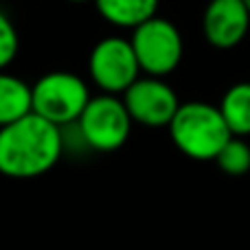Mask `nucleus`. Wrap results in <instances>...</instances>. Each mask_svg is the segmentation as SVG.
Returning <instances> with one entry per match:
<instances>
[{"label":"nucleus","instance_id":"13","mask_svg":"<svg viewBox=\"0 0 250 250\" xmlns=\"http://www.w3.org/2000/svg\"><path fill=\"white\" fill-rule=\"evenodd\" d=\"M18 51H20V38L16 24L7 13L0 11V70H7V66L13 64Z\"/></svg>","mask_w":250,"mask_h":250},{"label":"nucleus","instance_id":"5","mask_svg":"<svg viewBox=\"0 0 250 250\" xmlns=\"http://www.w3.org/2000/svg\"><path fill=\"white\" fill-rule=\"evenodd\" d=\"M75 125L88 149L117 151L127 143L134 121L123 104V97L101 92L92 97Z\"/></svg>","mask_w":250,"mask_h":250},{"label":"nucleus","instance_id":"15","mask_svg":"<svg viewBox=\"0 0 250 250\" xmlns=\"http://www.w3.org/2000/svg\"><path fill=\"white\" fill-rule=\"evenodd\" d=\"M244 2H246V7H248V11H250V0H244Z\"/></svg>","mask_w":250,"mask_h":250},{"label":"nucleus","instance_id":"12","mask_svg":"<svg viewBox=\"0 0 250 250\" xmlns=\"http://www.w3.org/2000/svg\"><path fill=\"white\" fill-rule=\"evenodd\" d=\"M215 163L229 176H244L250 171V145L244 138L233 136L217 154Z\"/></svg>","mask_w":250,"mask_h":250},{"label":"nucleus","instance_id":"10","mask_svg":"<svg viewBox=\"0 0 250 250\" xmlns=\"http://www.w3.org/2000/svg\"><path fill=\"white\" fill-rule=\"evenodd\" d=\"M33 112V88L24 79L0 70V127L20 121Z\"/></svg>","mask_w":250,"mask_h":250},{"label":"nucleus","instance_id":"3","mask_svg":"<svg viewBox=\"0 0 250 250\" xmlns=\"http://www.w3.org/2000/svg\"><path fill=\"white\" fill-rule=\"evenodd\" d=\"M33 112L57 127L77 123L90 104L88 83L68 70H53L33 83Z\"/></svg>","mask_w":250,"mask_h":250},{"label":"nucleus","instance_id":"11","mask_svg":"<svg viewBox=\"0 0 250 250\" xmlns=\"http://www.w3.org/2000/svg\"><path fill=\"white\" fill-rule=\"evenodd\" d=\"M220 112L233 136H250V82H239L224 92Z\"/></svg>","mask_w":250,"mask_h":250},{"label":"nucleus","instance_id":"6","mask_svg":"<svg viewBox=\"0 0 250 250\" xmlns=\"http://www.w3.org/2000/svg\"><path fill=\"white\" fill-rule=\"evenodd\" d=\"M88 77L101 92L123 97V92L143 77L129 38L110 35L99 40L88 55Z\"/></svg>","mask_w":250,"mask_h":250},{"label":"nucleus","instance_id":"8","mask_svg":"<svg viewBox=\"0 0 250 250\" xmlns=\"http://www.w3.org/2000/svg\"><path fill=\"white\" fill-rule=\"evenodd\" d=\"M250 11L244 0H211L202 16V33L215 48H233L246 38Z\"/></svg>","mask_w":250,"mask_h":250},{"label":"nucleus","instance_id":"14","mask_svg":"<svg viewBox=\"0 0 250 250\" xmlns=\"http://www.w3.org/2000/svg\"><path fill=\"white\" fill-rule=\"evenodd\" d=\"M66 2H73V4H86V2H95V0H66Z\"/></svg>","mask_w":250,"mask_h":250},{"label":"nucleus","instance_id":"9","mask_svg":"<svg viewBox=\"0 0 250 250\" xmlns=\"http://www.w3.org/2000/svg\"><path fill=\"white\" fill-rule=\"evenodd\" d=\"M160 0H95L99 16L117 29H129L145 24L156 18Z\"/></svg>","mask_w":250,"mask_h":250},{"label":"nucleus","instance_id":"1","mask_svg":"<svg viewBox=\"0 0 250 250\" xmlns=\"http://www.w3.org/2000/svg\"><path fill=\"white\" fill-rule=\"evenodd\" d=\"M64 132L35 112L0 127V173L29 180L48 173L62 158Z\"/></svg>","mask_w":250,"mask_h":250},{"label":"nucleus","instance_id":"2","mask_svg":"<svg viewBox=\"0 0 250 250\" xmlns=\"http://www.w3.org/2000/svg\"><path fill=\"white\" fill-rule=\"evenodd\" d=\"M167 129L178 151L193 160H215L233 138L220 105H211L207 101L182 104Z\"/></svg>","mask_w":250,"mask_h":250},{"label":"nucleus","instance_id":"7","mask_svg":"<svg viewBox=\"0 0 250 250\" xmlns=\"http://www.w3.org/2000/svg\"><path fill=\"white\" fill-rule=\"evenodd\" d=\"M123 104L132 121L143 127H169L182 105L176 90L165 79L147 75L123 92Z\"/></svg>","mask_w":250,"mask_h":250},{"label":"nucleus","instance_id":"4","mask_svg":"<svg viewBox=\"0 0 250 250\" xmlns=\"http://www.w3.org/2000/svg\"><path fill=\"white\" fill-rule=\"evenodd\" d=\"M129 42L136 53L138 66L147 77L165 79L180 66L182 55H185L180 29L171 20L160 16L136 26L129 35Z\"/></svg>","mask_w":250,"mask_h":250}]
</instances>
